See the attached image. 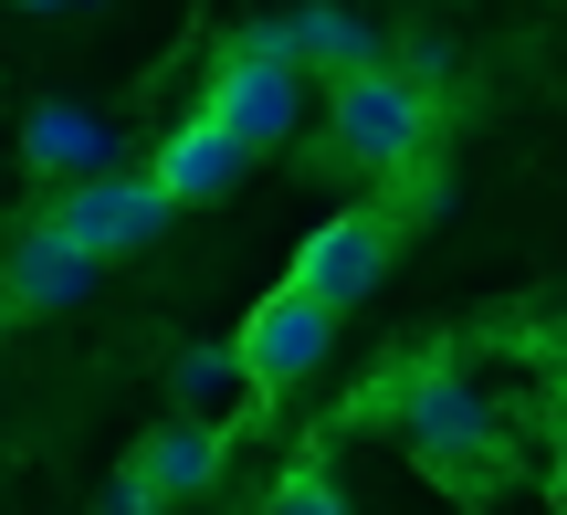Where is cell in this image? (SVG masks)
<instances>
[{
	"label": "cell",
	"mask_w": 567,
	"mask_h": 515,
	"mask_svg": "<svg viewBox=\"0 0 567 515\" xmlns=\"http://www.w3.org/2000/svg\"><path fill=\"white\" fill-rule=\"evenodd\" d=\"M389 421H400L410 463L442 474L452 495H494L505 484V432H494V400L473 379H452L442 358H421L410 379H389Z\"/></svg>",
	"instance_id": "cell-1"
},
{
	"label": "cell",
	"mask_w": 567,
	"mask_h": 515,
	"mask_svg": "<svg viewBox=\"0 0 567 515\" xmlns=\"http://www.w3.org/2000/svg\"><path fill=\"white\" fill-rule=\"evenodd\" d=\"M431 126H442V105H431V84L410 74V63H368V74H347L337 95H326V137H337V158L368 168V179L421 168Z\"/></svg>",
	"instance_id": "cell-2"
},
{
	"label": "cell",
	"mask_w": 567,
	"mask_h": 515,
	"mask_svg": "<svg viewBox=\"0 0 567 515\" xmlns=\"http://www.w3.org/2000/svg\"><path fill=\"white\" fill-rule=\"evenodd\" d=\"M221 137H243L252 158L264 147H284L305 126V63L284 53V21H252L243 42L221 53V74H210V105H200Z\"/></svg>",
	"instance_id": "cell-3"
},
{
	"label": "cell",
	"mask_w": 567,
	"mask_h": 515,
	"mask_svg": "<svg viewBox=\"0 0 567 515\" xmlns=\"http://www.w3.org/2000/svg\"><path fill=\"white\" fill-rule=\"evenodd\" d=\"M389 253H400V210H337V222H316L295 243V274L284 285L316 295L326 316H347V306H368L389 285Z\"/></svg>",
	"instance_id": "cell-4"
},
{
	"label": "cell",
	"mask_w": 567,
	"mask_h": 515,
	"mask_svg": "<svg viewBox=\"0 0 567 515\" xmlns=\"http://www.w3.org/2000/svg\"><path fill=\"white\" fill-rule=\"evenodd\" d=\"M326 348H337V316H326L316 295H295V285H274L264 306L243 316V337H231V358H243V390H264V400H284L295 379H316Z\"/></svg>",
	"instance_id": "cell-5"
},
{
	"label": "cell",
	"mask_w": 567,
	"mask_h": 515,
	"mask_svg": "<svg viewBox=\"0 0 567 515\" xmlns=\"http://www.w3.org/2000/svg\"><path fill=\"white\" fill-rule=\"evenodd\" d=\"M53 231L84 253V264H105V253H147L168 231V189L147 179V168H116V179H95V189H63Z\"/></svg>",
	"instance_id": "cell-6"
},
{
	"label": "cell",
	"mask_w": 567,
	"mask_h": 515,
	"mask_svg": "<svg viewBox=\"0 0 567 515\" xmlns=\"http://www.w3.org/2000/svg\"><path fill=\"white\" fill-rule=\"evenodd\" d=\"M84 295H95V264H84L53 222H32V231L0 243V306L11 316H63V306H84Z\"/></svg>",
	"instance_id": "cell-7"
},
{
	"label": "cell",
	"mask_w": 567,
	"mask_h": 515,
	"mask_svg": "<svg viewBox=\"0 0 567 515\" xmlns=\"http://www.w3.org/2000/svg\"><path fill=\"white\" fill-rule=\"evenodd\" d=\"M21 158L63 189H95V179H116V126L84 116V105H32L21 116Z\"/></svg>",
	"instance_id": "cell-8"
},
{
	"label": "cell",
	"mask_w": 567,
	"mask_h": 515,
	"mask_svg": "<svg viewBox=\"0 0 567 515\" xmlns=\"http://www.w3.org/2000/svg\"><path fill=\"white\" fill-rule=\"evenodd\" d=\"M243 168H252V147H243V137H221L210 116H189V126H168V137H158L147 179H158V189H168V210H179V200H221V189H243Z\"/></svg>",
	"instance_id": "cell-9"
},
{
	"label": "cell",
	"mask_w": 567,
	"mask_h": 515,
	"mask_svg": "<svg viewBox=\"0 0 567 515\" xmlns=\"http://www.w3.org/2000/svg\"><path fill=\"white\" fill-rule=\"evenodd\" d=\"M284 53L305 63V74H368V63H389V42H379V21H358V11H284Z\"/></svg>",
	"instance_id": "cell-10"
},
{
	"label": "cell",
	"mask_w": 567,
	"mask_h": 515,
	"mask_svg": "<svg viewBox=\"0 0 567 515\" xmlns=\"http://www.w3.org/2000/svg\"><path fill=\"white\" fill-rule=\"evenodd\" d=\"M137 474H147V495H200L210 474H221V432L210 421H168V432H147L137 442Z\"/></svg>",
	"instance_id": "cell-11"
},
{
	"label": "cell",
	"mask_w": 567,
	"mask_h": 515,
	"mask_svg": "<svg viewBox=\"0 0 567 515\" xmlns=\"http://www.w3.org/2000/svg\"><path fill=\"white\" fill-rule=\"evenodd\" d=\"M264 515H347V495H337V474H326V463H295V474L264 495Z\"/></svg>",
	"instance_id": "cell-12"
},
{
	"label": "cell",
	"mask_w": 567,
	"mask_h": 515,
	"mask_svg": "<svg viewBox=\"0 0 567 515\" xmlns=\"http://www.w3.org/2000/svg\"><path fill=\"white\" fill-rule=\"evenodd\" d=\"M168 390H179L189 411H200V400H221V390H243V358H231V348H189L179 369H168Z\"/></svg>",
	"instance_id": "cell-13"
},
{
	"label": "cell",
	"mask_w": 567,
	"mask_h": 515,
	"mask_svg": "<svg viewBox=\"0 0 567 515\" xmlns=\"http://www.w3.org/2000/svg\"><path fill=\"white\" fill-rule=\"evenodd\" d=\"M95 515H158V495H147V474H137V463H126V474L95 495Z\"/></svg>",
	"instance_id": "cell-14"
},
{
	"label": "cell",
	"mask_w": 567,
	"mask_h": 515,
	"mask_svg": "<svg viewBox=\"0 0 567 515\" xmlns=\"http://www.w3.org/2000/svg\"><path fill=\"white\" fill-rule=\"evenodd\" d=\"M0 327H11V306H0Z\"/></svg>",
	"instance_id": "cell-15"
}]
</instances>
